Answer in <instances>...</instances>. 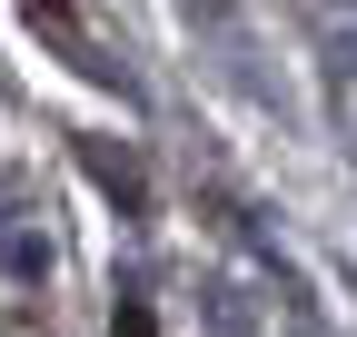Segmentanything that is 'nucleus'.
I'll use <instances>...</instances> for the list:
<instances>
[{"label":"nucleus","mask_w":357,"mask_h":337,"mask_svg":"<svg viewBox=\"0 0 357 337\" xmlns=\"http://www.w3.org/2000/svg\"><path fill=\"white\" fill-rule=\"evenodd\" d=\"M109 337H159V327H149V308H119V318H109Z\"/></svg>","instance_id":"1"}]
</instances>
